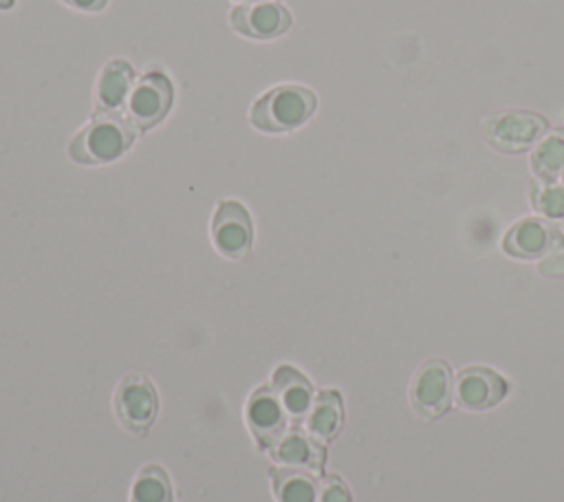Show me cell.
<instances>
[{
    "label": "cell",
    "mask_w": 564,
    "mask_h": 502,
    "mask_svg": "<svg viewBox=\"0 0 564 502\" xmlns=\"http://www.w3.org/2000/svg\"><path fill=\"white\" fill-rule=\"evenodd\" d=\"M546 130L549 121L542 114L516 108L494 112L482 126L487 143L507 154L527 152L546 134Z\"/></svg>",
    "instance_id": "obj_3"
},
{
    "label": "cell",
    "mask_w": 564,
    "mask_h": 502,
    "mask_svg": "<svg viewBox=\"0 0 564 502\" xmlns=\"http://www.w3.org/2000/svg\"><path fill=\"white\" fill-rule=\"evenodd\" d=\"M15 4V0H0V11H4V9H11Z\"/></svg>",
    "instance_id": "obj_23"
},
{
    "label": "cell",
    "mask_w": 564,
    "mask_h": 502,
    "mask_svg": "<svg viewBox=\"0 0 564 502\" xmlns=\"http://www.w3.org/2000/svg\"><path fill=\"white\" fill-rule=\"evenodd\" d=\"M269 456L286 467H297L306 471L322 473L326 465V447L308 432L300 427H291L284 436L269 449Z\"/></svg>",
    "instance_id": "obj_11"
},
{
    "label": "cell",
    "mask_w": 564,
    "mask_h": 502,
    "mask_svg": "<svg viewBox=\"0 0 564 502\" xmlns=\"http://www.w3.org/2000/svg\"><path fill=\"white\" fill-rule=\"evenodd\" d=\"M540 273L546 277L564 275V222L555 225L553 240H551L546 253L540 258Z\"/></svg>",
    "instance_id": "obj_20"
},
{
    "label": "cell",
    "mask_w": 564,
    "mask_h": 502,
    "mask_svg": "<svg viewBox=\"0 0 564 502\" xmlns=\"http://www.w3.org/2000/svg\"><path fill=\"white\" fill-rule=\"evenodd\" d=\"M62 2L77 11H88V13H97L108 4V0H62Z\"/></svg>",
    "instance_id": "obj_22"
},
{
    "label": "cell",
    "mask_w": 564,
    "mask_h": 502,
    "mask_svg": "<svg viewBox=\"0 0 564 502\" xmlns=\"http://www.w3.org/2000/svg\"><path fill=\"white\" fill-rule=\"evenodd\" d=\"M317 108L313 90L297 84H282L267 90L249 110V121L262 132H291L304 126Z\"/></svg>",
    "instance_id": "obj_2"
},
{
    "label": "cell",
    "mask_w": 564,
    "mask_h": 502,
    "mask_svg": "<svg viewBox=\"0 0 564 502\" xmlns=\"http://www.w3.org/2000/svg\"><path fill=\"white\" fill-rule=\"evenodd\" d=\"M509 381L485 365H469L458 372L454 381V401L469 412L491 410L505 401Z\"/></svg>",
    "instance_id": "obj_8"
},
{
    "label": "cell",
    "mask_w": 564,
    "mask_h": 502,
    "mask_svg": "<svg viewBox=\"0 0 564 502\" xmlns=\"http://www.w3.org/2000/svg\"><path fill=\"white\" fill-rule=\"evenodd\" d=\"M271 388L278 394L286 416L293 423H302L315 399L311 381L293 365H278L271 376Z\"/></svg>",
    "instance_id": "obj_13"
},
{
    "label": "cell",
    "mask_w": 564,
    "mask_h": 502,
    "mask_svg": "<svg viewBox=\"0 0 564 502\" xmlns=\"http://www.w3.org/2000/svg\"><path fill=\"white\" fill-rule=\"evenodd\" d=\"M174 101L172 81L163 73H145L132 88L128 99V114L132 126L139 130H150L159 126Z\"/></svg>",
    "instance_id": "obj_7"
},
{
    "label": "cell",
    "mask_w": 564,
    "mask_h": 502,
    "mask_svg": "<svg viewBox=\"0 0 564 502\" xmlns=\"http://www.w3.org/2000/svg\"><path fill=\"white\" fill-rule=\"evenodd\" d=\"M317 502H352V493L339 476L330 473V476H324L319 482Z\"/></svg>",
    "instance_id": "obj_21"
},
{
    "label": "cell",
    "mask_w": 564,
    "mask_h": 502,
    "mask_svg": "<svg viewBox=\"0 0 564 502\" xmlns=\"http://www.w3.org/2000/svg\"><path fill=\"white\" fill-rule=\"evenodd\" d=\"M273 495L278 502H317V478L297 467H269Z\"/></svg>",
    "instance_id": "obj_16"
},
{
    "label": "cell",
    "mask_w": 564,
    "mask_h": 502,
    "mask_svg": "<svg viewBox=\"0 0 564 502\" xmlns=\"http://www.w3.org/2000/svg\"><path fill=\"white\" fill-rule=\"evenodd\" d=\"M214 247L231 258L242 260L249 255L253 244V225L247 207L238 200H220L212 218Z\"/></svg>",
    "instance_id": "obj_6"
},
{
    "label": "cell",
    "mask_w": 564,
    "mask_h": 502,
    "mask_svg": "<svg viewBox=\"0 0 564 502\" xmlns=\"http://www.w3.org/2000/svg\"><path fill=\"white\" fill-rule=\"evenodd\" d=\"M229 24L245 37L251 40H273L284 35L291 24L293 15L280 2L264 0V2H249L238 4L229 13Z\"/></svg>",
    "instance_id": "obj_10"
},
{
    "label": "cell",
    "mask_w": 564,
    "mask_h": 502,
    "mask_svg": "<svg viewBox=\"0 0 564 502\" xmlns=\"http://www.w3.org/2000/svg\"><path fill=\"white\" fill-rule=\"evenodd\" d=\"M529 198L542 218L551 222H564V185L533 178L529 185Z\"/></svg>",
    "instance_id": "obj_19"
},
{
    "label": "cell",
    "mask_w": 564,
    "mask_h": 502,
    "mask_svg": "<svg viewBox=\"0 0 564 502\" xmlns=\"http://www.w3.org/2000/svg\"><path fill=\"white\" fill-rule=\"evenodd\" d=\"M115 414L123 429L143 436L159 416V394L143 374H128L115 390Z\"/></svg>",
    "instance_id": "obj_5"
},
{
    "label": "cell",
    "mask_w": 564,
    "mask_h": 502,
    "mask_svg": "<svg viewBox=\"0 0 564 502\" xmlns=\"http://www.w3.org/2000/svg\"><path fill=\"white\" fill-rule=\"evenodd\" d=\"M306 429L319 443L333 440L344 425V403L337 390H319L304 418Z\"/></svg>",
    "instance_id": "obj_15"
},
{
    "label": "cell",
    "mask_w": 564,
    "mask_h": 502,
    "mask_svg": "<svg viewBox=\"0 0 564 502\" xmlns=\"http://www.w3.org/2000/svg\"><path fill=\"white\" fill-rule=\"evenodd\" d=\"M555 222L538 216H527L516 220L502 238V249L511 258L533 260L542 258L553 240Z\"/></svg>",
    "instance_id": "obj_12"
},
{
    "label": "cell",
    "mask_w": 564,
    "mask_h": 502,
    "mask_svg": "<svg viewBox=\"0 0 564 502\" xmlns=\"http://www.w3.org/2000/svg\"><path fill=\"white\" fill-rule=\"evenodd\" d=\"M286 418L289 416L271 385H260L249 394L245 405V421L260 449L269 451L284 436L289 429Z\"/></svg>",
    "instance_id": "obj_9"
},
{
    "label": "cell",
    "mask_w": 564,
    "mask_h": 502,
    "mask_svg": "<svg viewBox=\"0 0 564 502\" xmlns=\"http://www.w3.org/2000/svg\"><path fill=\"white\" fill-rule=\"evenodd\" d=\"M130 502H174L172 480L167 471L156 462L141 467L130 491Z\"/></svg>",
    "instance_id": "obj_18"
},
{
    "label": "cell",
    "mask_w": 564,
    "mask_h": 502,
    "mask_svg": "<svg viewBox=\"0 0 564 502\" xmlns=\"http://www.w3.org/2000/svg\"><path fill=\"white\" fill-rule=\"evenodd\" d=\"M531 170L540 181H557L564 174V134L553 132L533 145Z\"/></svg>",
    "instance_id": "obj_17"
},
{
    "label": "cell",
    "mask_w": 564,
    "mask_h": 502,
    "mask_svg": "<svg viewBox=\"0 0 564 502\" xmlns=\"http://www.w3.org/2000/svg\"><path fill=\"white\" fill-rule=\"evenodd\" d=\"M134 139L132 121H126L119 112H104L70 139L68 156L84 165L110 163L123 156Z\"/></svg>",
    "instance_id": "obj_1"
},
{
    "label": "cell",
    "mask_w": 564,
    "mask_h": 502,
    "mask_svg": "<svg viewBox=\"0 0 564 502\" xmlns=\"http://www.w3.org/2000/svg\"><path fill=\"white\" fill-rule=\"evenodd\" d=\"M454 399V379L452 368L445 359H427L423 361L410 385V403L412 410L427 421L441 418L447 414Z\"/></svg>",
    "instance_id": "obj_4"
},
{
    "label": "cell",
    "mask_w": 564,
    "mask_h": 502,
    "mask_svg": "<svg viewBox=\"0 0 564 502\" xmlns=\"http://www.w3.org/2000/svg\"><path fill=\"white\" fill-rule=\"evenodd\" d=\"M134 88V70L126 59H110L97 81V106L101 112H117L128 103Z\"/></svg>",
    "instance_id": "obj_14"
},
{
    "label": "cell",
    "mask_w": 564,
    "mask_h": 502,
    "mask_svg": "<svg viewBox=\"0 0 564 502\" xmlns=\"http://www.w3.org/2000/svg\"><path fill=\"white\" fill-rule=\"evenodd\" d=\"M236 2H245V4H249V2H264V0H236Z\"/></svg>",
    "instance_id": "obj_24"
}]
</instances>
